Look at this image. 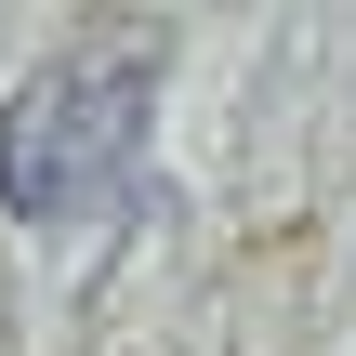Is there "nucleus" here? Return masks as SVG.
Here are the masks:
<instances>
[{
	"mask_svg": "<svg viewBox=\"0 0 356 356\" xmlns=\"http://www.w3.org/2000/svg\"><path fill=\"white\" fill-rule=\"evenodd\" d=\"M132 159H145V40L53 53L0 106V198L26 225H79V211L132 198Z\"/></svg>",
	"mask_w": 356,
	"mask_h": 356,
	"instance_id": "nucleus-1",
	"label": "nucleus"
}]
</instances>
